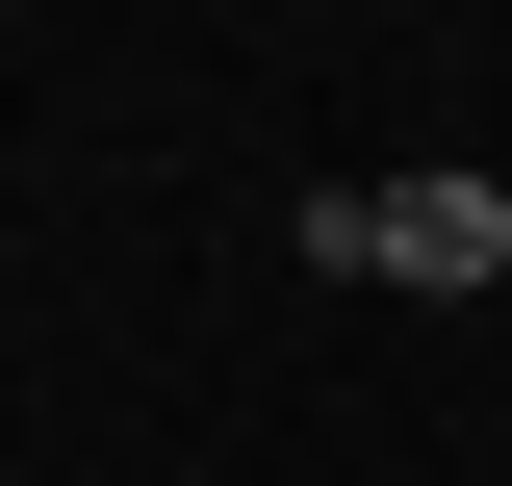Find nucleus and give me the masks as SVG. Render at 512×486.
Instances as JSON below:
<instances>
[{
	"instance_id": "f257e3e1",
	"label": "nucleus",
	"mask_w": 512,
	"mask_h": 486,
	"mask_svg": "<svg viewBox=\"0 0 512 486\" xmlns=\"http://www.w3.org/2000/svg\"><path fill=\"white\" fill-rule=\"evenodd\" d=\"M384 282H512V180H384Z\"/></svg>"
}]
</instances>
